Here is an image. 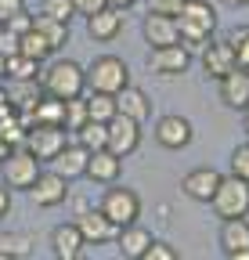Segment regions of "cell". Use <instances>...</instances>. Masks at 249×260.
<instances>
[{"label": "cell", "mask_w": 249, "mask_h": 260, "mask_svg": "<svg viewBox=\"0 0 249 260\" xmlns=\"http://www.w3.org/2000/svg\"><path fill=\"white\" fill-rule=\"evenodd\" d=\"M177 29H181V44L184 47H206L217 32V8L209 0H188L177 15Z\"/></svg>", "instance_id": "1"}, {"label": "cell", "mask_w": 249, "mask_h": 260, "mask_svg": "<svg viewBox=\"0 0 249 260\" xmlns=\"http://www.w3.org/2000/svg\"><path fill=\"white\" fill-rule=\"evenodd\" d=\"M83 87H87V69H83V65H76V61H69V58L54 61L51 69L44 73V94L58 98V102L80 98Z\"/></svg>", "instance_id": "2"}, {"label": "cell", "mask_w": 249, "mask_h": 260, "mask_svg": "<svg viewBox=\"0 0 249 260\" xmlns=\"http://www.w3.org/2000/svg\"><path fill=\"white\" fill-rule=\"evenodd\" d=\"M213 213L221 220H231V217H249V181L228 174L221 177V184H217L213 199H209Z\"/></svg>", "instance_id": "3"}, {"label": "cell", "mask_w": 249, "mask_h": 260, "mask_svg": "<svg viewBox=\"0 0 249 260\" xmlns=\"http://www.w3.org/2000/svg\"><path fill=\"white\" fill-rule=\"evenodd\" d=\"M130 83V69L127 61L116 54H101L87 65V87L90 90H105V94H119L123 87Z\"/></svg>", "instance_id": "4"}, {"label": "cell", "mask_w": 249, "mask_h": 260, "mask_svg": "<svg viewBox=\"0 0 249 260\" xmlns=\"http://www.w3.org/2000/svg\"><path fill=\"white\" fill-rule=\"evenodd\" d=\"M98 210L116 224V228H127L141 217V195L134 188H123V184H109V191L101 195Z\"/></svg>", "instance_id": "5"}, {"label": "cell", "mask_w": 249, "mask_h": 260, "mask_svg": "<svg viewBox=\"0 0 249 260\" xmlns=\"http://www.w3.org/2000/svg\"><path fill=\"white\" fill-rule=\"evenodd\" d=\"M0 170H4V184L8 188H15V191H29L33 188V181L40 177V170H44V162L29 152V148H15L4 162H0Z\"/></svg>", "instance_id": "6"}, {"label": "cell", "mask_w": 249, "mask_h": 260, "mask_svg": "<svg viewBox=\"0 0 249 260\" xmlns=\"http://www.w3.org/2000/svg\"><path fill=\"white\" fill-rule=\"evenodd\" d=\"M65 145H69V130L65 126H44V123H33L25 130V141H22V148H29L40 162H51Z\"/></svg>", "instance_id": "7"}, {"label": "cell", "mask_w": 249, "mask_h": 260, "mask_svg": "<svg viewBox=\"0 0 249 260\" xmlns=\"http://www.w3.org/2000/svg\"><path fill=\"white\" fill-rule=\"evenodd\" d=\"M137 145H141V123L130 119V116H123V112H116L109 119V145L105 148L123 159V155H134Z\"/></svg>", "instance_id": "8"}, {"label": "cell", "mask_w": 249, "mask_h": 260, "mask_svg": "<svg viewBox=\"0 0 249 260\" xmlns=\"http://www.w3.org/2000/svg\"><path fill=\"white\" fill-rule=\"evenodd\" d=\"M73 224L80 228V235H83L87 246H105V242H116V235H119V228H116L98 206H94V210H83Z\"/></svg>", "instance_id": "9"}, {"label": "cell", "mask_w": 249, "mask_h": 260, "mask_svg": "<svg viewBox=\"0 0 249 260\" xmlns=\"http://www.w3.org/2000/svg\"><path fill=\"white\" fill-rule=\"evenodd\" d=\"M188 65H192V51L184 44L152 47V58H148V69L155 76H181V73H188Z\"/></svg>", "instance_id": "10"}, {"label": "cell", "mask_w": 249, "mask_h": 260, "mask_svg": "<svg viewBox=\"0 0 249 260\" xmlns=\"http://www.w3.org/2000/svg\"><path fill=\"white\" fill-rule=\"evenodd\" d=\"M195 138V126L184 119V116H163L159 123H155V141H159L166 152H181L188 148Z\"/></svg>", "instance_id": "11"}, {"label": "cell", "mask_w": 249, "mask_h": 260, "mask_svg": "<svg viewBox=\"0 0 249 260\" xmlns=\"http://www.w3.org/2000/svg\"><path fill=\"white\" fill-rule=\"evenodd\" d=\"M199 61H202V73L209 80H224L231 69H238V58H235V51H231L228 40H209L202 47V58Z\"/></svg>", "instance_id": "12"}, {"label": "cell", "mask_w": 249, "mask_h": 260, "mask_svg": "<svg viewBox=\"0 0 249 260\" xmlns=\"http://www.w3.org/2000/svg\"><path fill=\"white\" fill-rule=\"evenodd\" d=\"M141 37H145V44H148V47H170V44H181L177 18L148 11V15H145V22H141Z\"/></svg>", "instance_id": "13"}, {"label": "cell", "mask_w": 249, "mask_h": 260, "mask_svg": "<svg viewBox=\"0 0 249 260\" xmlns=\"http://www.w3.org/2000/svg\"><path fill=\"white\" fill-rule=\"evenodd\" d=\"M29 195H33V203L37 206H61L65 203V195H69V181L54 174V170H40V177L33 181V188H29Z\"/></svg>", "instance_id": "14"}, {"label": "cell", "mask_w": 249, "mask_h": 260, "mask_svg": "<svg viewBox=\"0 0 249 260\" xmlns=\"http://www.w3.org/2000/svg\"><path fill=\"white\" fill-rule=\"evenodd\" d=\"M221 177L224 174H217L213 167H195V170H188L181 177V191L188 195V199H195V203H209L217 184H221Z\"/></svg>", "instance_id": "15"}, {"label": "cell", "mask_w": 249, "mask_h": 260, "mask_svg": "<svg viewBox=\"0 0 249 260\" xmlns=\"http://www.w3.org/2000/svg\"><path fill=\"white\" fill-rule=\"evenodd\" d=\"M119 174H123V159H119L116 152L98 148V152H90V155H87V170H83V177L98 181V184H116Z\"/></svg>", "instance_id": "16"}, {"label": "cell", "mask_w": 249, "mask_h": 260, "mask_svg": "<svg viewBox=\"0 0 249 260\" xmlns=\"http://www.w3.org/2000/svg\"><path fill=\"white\" fill-rule=\"evenodd\" d=\"M217 87H221V102L228 109H245L249 105V69H231L224 80H217Z\"/></svg>", "instance_id": "17"}, {"label": "cell", "mask_w": 249, "mask_h": 260, "mask_svg": "<svg viewBox=\"0 0 249 260\" xmlns=\"http://www.w3.org/2000/svg\"><path fill=\"white\" fill-rule=\"evenodd\" d=\"M83 235H80V228L69 220V224H58L54 232H51V249H54V256L58 260H76L80 253H83Z\"/></svg>", "instance_id": "18"}, {"label": "cell", "mask_w": 249, "mask_h": 260, "mask_svg": "<svg viewBox=\"0 0 249 260\" xmlns=\"http://www.w3.org/2000/svg\"><path fill=\"white\" fill-rule=\"evenodd\" d=\"M87 32H90V40H101V44L116 40L119 32H123V11H116V8H101L98 15H90V18H87Z\"/></svg>", "instance_id": "19"}, {"label": "cell", "mask_w": 249, "mask_h": 260, "mask_svg": "<svg viewBox=\"0 0 249 260\" xmlns=\"http://www.w3.org/2000/svg\"><path fill=\"white\" fill-rule=\"evenodd\" d=\"M87 155H90V152H87L83 145H73V141H69L65 148H61V152L51 159V170L61 174L65 181H69V177H83V170H87Z\"/></svg>", "instance_id": "20"}, {"label": "cell", "mask_w": 249, "mask_h": 260, "mask_svg": "<svg viewBox=\"0 0 249 260\" xmlns=\"http://www.w3.org/2000/svg\"><path fill=\"white\" fill-rule=\"evenodd\" d=\"M116 109H119L123 116L137 119V123H145V119L152 116V102H148V94H145L141 87H134V83H127V87L116 94Z\"/></svg>", "instance_id": "21"}, {"label": "cell", "mask_w": 249, "mask_h": 260, "mask_svg": "<svg viewBox=\"0 0 249 260\" xmlns=\"http://www.w3.org/2000/svg\"><path fill=\"white\" fill-rule=\"evenodd\" d=\"M148 242H152V232H148V228H141L137 220L127 224V228H119V235H116V246H119L123 260H137V256L148 249Z\"/></svg>", "instance_id": "22"}, {"label": "cell", "mask_w": 249, "mask_h": 260, "mask_svg": "<svg viewBox=\"0 0 249 260\" xmlns=\"http://www.w3.org/2000/svg\"><path fill=\"white\" fill-rule=\"evenodd\" d=\"M65 25H69V22H58V18H47V15H33V29L47 40L51 54L69 44V29H65Z\"/></svg>", "instance_id": "23"}, {"label": "cell", "mask_w": 249, "mask_h": 260, "mask_svg": "<svg viewBox=\"0 0 249 260\" xmlns=\"http://www.w3.org/2000/svg\"><path fill=\"white\" fill-rule=\"evenodd\" d=\"M221 246H224V253L249 249V217H231V220H224V228H221Z\"/></svg>", "instance_id": "24"}, {"label": "cell", "mask_w": 249, "mask_h": 260, "mask_svg": "<svg viewBox=\"0 0 249 260\" xmlns=\"http://www.w3.org/2000/svg\"><path fill=\"white\" fill-rule=\"evenodd\" d=\"M29 116H33V123H44V126H65V102H58V98L44 94Z\"/></svg>", "instance_id": "25"}, {"label": "cell", "mask_w": 249, "mask_h": 260, "mask_svg": "<svg viewBox=\"0 0 249 260\" xmlns=\"http://www.w3.org/2000/svg\"><path fill=\"white\" fill-rule=\"evenodd\" d=\"M4 76L8 80H37L40 76V61L11 51V54H4Z\"/></svg>", "instance_id": "26"}, {"label": "cell", "mask_w": 249, "mask_h": 260, "mask_svg": "<svg viewBox=\"0 0 249 260\" xmlns=\"http://www.w3.org/2000/svg\"><path fill=\"white\" fill-rule=\"evenodd\" d=\"M83 102H87V116L90 119H98V123H109L119 109H116V94H105V90H90L83 94Z\"/></svg>", "instance_id": "27"}, {"label": "cell", "mask_w": 249, "mask_h": 260, "mask_svg": "<svg viewBox=\"0 0 249 260\" xmlns=\"http://www.w3.org/2000/svg\"><path fill=\"white\" fill-rule=\"evenodd\" d=\"M76 145H83L87 152H98L109 145V123H98V119H87L80 130H76Z\"/></svg>", "instance_id": "28"}, {"label": "cell", "mask_w": 249, "mask_h": 260, "mask_svg": "<svg viewBox=\"0 0 249 260\" xmlns=\"http://www.w3.org/2000/svg\"><path fill=\"white\" fill-rule=\"evenodd\" d=\"M15 51H18V54H25V58H37V61H44V58L51 54L47 40L40 37L37 29H25L22 37H15Z\"/></svg>", "instance_id": "29"}, {"label": "cell", "mask_w": 249, "mask_h": 260, "mask_svg": "<svg viewBox=\"0 0 249 260\" xmlns=\"http://www.w3.org/2000/svg\"><path fill=\"white\" fill-rule=\"evenodd\" d=\"M25 130H29V126L22 123V116H18V112L0 116V138H4L8 145H15V148H18V145L25 141Z\"/></svg>", "instance_id": "30"}, {"label": "cell", "mask_w": 249, "mask_h": 260, "mask_svg": "<svg viewBox=\"0 0 249 260\" xmlns=\"http://www.w3.org/2000/svg\"><path fill=\"white\" fill-rule=\"evenodd\" d=\"M0 253H8V256H15V260H25L29 253H33V239L22 235V232H15V235H0Z\"/></svg>", "instance_id": "31"}, {"label": "cell", "mask_w": 249, "mask_h": 260, "mask_svg": "<svg viewBox=\"0 0 249 260\" xmlns=\"http://www.w3.org/2000/svg\"><path fill=\"white\" fill-rule=\"evenodd\" d=\"M87 119H90V116H87L83 94H80V98H69V102H65V130H73V134H76V130H80Z\"/></svg>", "instance_id": "32"}, {"label": "cell", "mask_w": 249, "mask_h": 260, "mask_svg": "<svg viewBox=\"0 0 249 260\" xmlns=\"http://www.w3.org/2000/svg\"><path fill=\"white\" fill-rule=\"evenodd\" d=\"M231 51H235V58H238V69H249V25H238L235 32H231Z\"/></svg>", "instance_id": "33"}, {"label": "cell", "mask_w": 249, "mask_h": 260, "mask_svg": "<svg viewBox=\"0 0 249 260\" xmlns=\"http://www.w3.org/2000/svg\"><path fill=\"white\" fill-rule=\"evenodd\" d=\"M40 15L58 18V22H69L76 15V8H73V0H40Z\"/></svg>", "instance_id": "34"}, {"label": "cell", "mask_w": 249, "mask_h": 260, "mask_svg": "<svg viewBox=\"0 0 249 260\" xmlns=\"http://www.w3.org/2000/svg\"><path fill=\"white\" fill-rule=\"evenodd\" d=\"M137 260H181V256H177V249H173L170 242H163V239H152V242H148V249H145Z\"/></svg>", "instance_id": "35"}, {"label": "cell", "mask_w": 249, "mask_h": 260, "mask_svg": "<svg viewBox=\"0 0 249 260\" xmlns=\"http://www.w3.org/2000/svg\"><path fill=\"white\" fill-rule=\"evenodd\" d=\"M231 174L249 181V141H242L235 152H231Z\"/></svg>", "instance_id": "36"}, {"label": "cell", "mask_w": 249, "mask_h": 260, "mask_svg": "<svg viewBox=\"0 0 249 260\" xmlns=\"http://www.w3.org/2000/svg\"><path fill=\"white\" fill-rule=\"evenodd\" d=\"M145 4H148V11H155V15H170V18H177L181 8L188 4V0H145Z\"/></svg>", "instance_id": "37"}, {"label": "cell", "mask_w": 249, "mask_h": 260, "mask_svg": "<svg viewBox=\"0 0 249 260\" xmlns=\"http://www.w3.org/2000/svg\"><path fill=\"white\" fill-rule=\"evenodd\" d=\"M25 29H33V15H29V11H22L11 22H4V32H11V37H22Z\"/></svg>", "instance_id": "38"}, {"label": "cell", "mask_w": 249, "mask_h": 260, "mask_svg": "<svg viewBox=\"0 0 249 260\" xmlns=\"http://www.w3.org/2000/svg\"><path fill=\"white\" fill-rule=\"evenodd\" d=\"M22 11H25V0H0V25L11 22V18L22 15Z\"/></svg>", "instance_id": "39"}, {"label": "cell", "mask_w": 249, "mask_h": 260, "mask_svg": "<svg viewBox=\"0 0 249 260\" xmlns=\"http://www.w3.org/2000/svg\"><path fill=\"white\" fill-rule=\"evenodd\" d=\"M73 8H76V15L90 18V15H98L101 8H109V0H73Z\"/></svg>", "instance_id": "40"}, {"label": "cell", "mask_w": 249, "mask_h": 260, "mask_svg": "<svg viewBox=\"0 0 249 260\" xmlns=\"http://www.w3.org/2000/svg\"><path fill=\"white\" fill-rule=\"evenodd\" d=\"M8 213H11V188L0 181V220H4Z\"/></svg>", "instance_id": "41"}, {"label": "cell", "mask_w": 249, "mask_h": 260, "mask_svg": "<svg viewBox=\"0 0 249 260\" xmlns=\"http://www.w3.org/2000/svg\"><path fill=\"white\" fill-rule=\"evenodd\" d=\"M134 4H141V0H109V8H116V11H130Z\"/></svg>", "instance_id": "42"}, {"label": "cell", "mask_w": 249, "mask_h": 260, "mask_svg": "<svg viewBox=\"0 0 249 260\" xmlns=\"http://www.w3.org/2000/svg\"><path fill=\"white\" fill-rule=\"evenodd\" d=\"M8 112H15V109H11V102H8V94H4V87H0V116H8Z\"/></svg>", "instance_id": "43"}, {"label": "cell", "mask_w": 249, "mask_h": 260, "mask_svg": "<svg viewBox=\"0 0 249 260\" xmlns=\"http://www.w3.org/2000/svg\"><path fill=\"white\" fill-rule=\"evenodd\" d=\"M11 152H15V145H8V141H4V138H0V162H4V159H8V155H11Z\"/></svg>", "instance_id": "44"}, {"label": "cell", "mask_w": 249, "mask_h": 260, "mask_svg": "<svg viewBox=\"0 0 249 260\" xmlns=\"http://www.w3.org/2000/svg\"><path fill=\"white\" fill-rule=\"evenodd\" d=\"M228 260H249V249H238V253H228Z\"/></svg>", "instance_id": "45"}, {"label": "cell", "mask_w": 249, "mask_h": 260, "mask_svg": "<svg viewBox=\"0 0 249 260\" xmlns=\"http://www.w3.org/2000/svg\"><path fill=\"white\" fill-rule=\"evenodd\" d=\"M228 8H249V0H224Z\"/></svg>", "instance_id": "46"}, {"label": "cell", "mask_w": 249, "mask_h": 260, "mask_svg": "<svg viewBox=\"0 0 249 260\" xmlns=\"http://www.w3.org/2000/svg\"><path fill=\"white\" fill-rule=\"evenodd\" d=\"M242 123H245V134H249V105L242 109Z\"/></svg>", "instance_id": "47"}, {"label": "cell", "mask_w": 249, "mask_h": 260, "mask_svg": "<svg viewBox=\"0 0 249 260\" xmlns=\"http://www.w3.org/2000/svg\"><path fill=\"white\" fill-rule=\"evenodd\" d=\"M0 260H15V256H8V253H0Z\"/></svg>", "instance_id": "48"}, {"label": "cell", "mask_w": 249, "mask_h": 260, "mask_svg": "<svg viewBox=\"0 0 249 260\" xmlns=\"http://www.w3.org/2000/svg\"><path fill=\"white\" fill-rule=\"evenodd\" d=\"M76 260H80V256H76Z\"/></svg>", "instance_id": "49"}]
</instances>
